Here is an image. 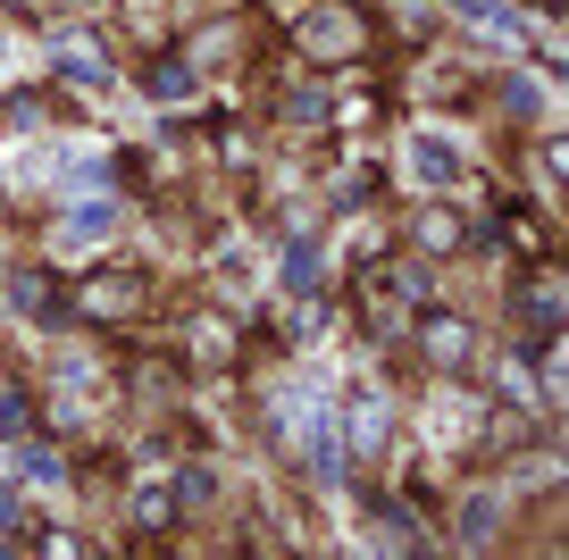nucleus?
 <instances>
[{
    "instance_id": "1",
    "label": "nucleus",
    "mask_w": 569,
    "mask_h": 560,
    "mask_svg": "<svg viewBox=\"0 0 569 560\" xmlns=\"http://www.w3.org/2000/svg\"><path fill=\"white\" fill-rule=\"evenodd\" d=\"M410 176H419L427 193H436V184H452V176H461V151H452L436 126H419V134H410Z\"/></svg>"
},
{
    "instance_id": "2",
    "label": "nucleus",
    "mask_w": 569,
    "mask_h": 560,
    "mask_svg": "<svg viewBox=\"0 0 569 560\" xmlns=\"http://www.w3.org/2000/svg\"><path fill=\"white\" fill-rule=\"evenodd\" d=\"M51 68L68 76V84H109V59H101V42H92V34L51 42Z\"/></svg>"
},
{
    "instance_id": "3",
    "label": "nucleus",
    "mask_w": 569,
    "mask_h": 560,
    "mask_svg": "<svg viewBox=\"0 0 569 560\" xmlns=\"http://www.w3.org/2000/svg\"><path fill=\"white\" fill-rule=\"evenodd\" d=\"M360 42V26L343 18V9H319V18H302V51H319V59H343Z\"/></svg>"
},
{
    "instance_id": "4",
    "label": "nucleus",
    "mask_w": 569,
    "mask_h": 560,
    "mask_svg": "<svg viewBox=\"0 0 569 560\" xmlns=\"http://www.w3.org/2000/svg\"><path fill=\"white\" fill-rule=\"evenodd\" d=\"M76 301H84L92 318H118V310H134V301H142V277H92Z\"/></svg>"
},
{
    "instance_id": "5",
    "label": "nucleus",
    "mask_w": 569,
    "mask_h": 560,
    "mask_svg": "<svg viewBox=\"0 0 569 560\" xmlns=\"http://www.w3.org/2000/svg\"><path fill=\"white\" fill-rule=\"evenodd\" d=\"M18 310H26V318H42V327H59V318H68V301H59V284H51V277H34V268H26V277H18Z\"/></svg>"
},
{
    "instance_id": "6",
    "label": "nucleus",
    "mask_w": 569,
    "mask_h": 560,
    "mask_svg": "<svg viewBox=\"0 0 569 560\" xmlns=\"http://www.w3.org/2000/svg\"><path fill=\"white\" fill-rule=\"evenodd\" d=\"M427 427H436V436H445V443H469V436H478V410H469L461 393H436V410H427Z\"/></svg>"
},
{
    "instance_id": "7",
    "label": "nucleus",
    "mask_w": 569,
    "mask_h": 560,
    "mask_svg": "<svg viewBox=\"0 0 569 560\" xmlns=\"http://www.w3.org/2000/svg\"><path fill=\"white\" fill-rule=\"evenodd\" d=\"M519 318H536V334H552V327H561V284H552V277L519 284Z\"/></svg>"
},
{
    "instance_id": "8",
    "label": "nucleus",
    "mask_w": 569,
    "mask_h": 560,
    "mask_svg": "<svg viewBox=\"0 0 569 560\" xmlns=\"http://www.w3.org/2000/svg\"><path fill=\"white\" fill-rule=\"evenodd\" d=\"M502 536V493H469L461 510V543H495Z\"/></svg>"
},
{
    "instance_id": "9",
    "label": "nucleus",
    "mask_w": 569,
    "mask_h": 560,
    "mask_svg": "<svg viewBox=\"0 0 569 560\" xmlns=\"http://www.w3.org/2000/svg\"><path fill=\"white\" fill-rule=\"evenodd\" d=\"M469 26H486V34H502V42H519V9L511 0H452Z\"/></svg>"
},
{
    "instance_id": "10",
    "label": "nucleus",
    "mask_w": 569,
    "mask_h": 560,
    "mask_svg": "<svg viewBox=\"0 0 569 560\" xmlns=\"http://www.w3.org/2000/svg\"><path fill=\"white\" fill-rule=\"evenodd\" d=\"M427 351H436L445 368H461L469 360V327H461V318H427Z\"/></svg>"
},
{
    "instance_id": "11",
    "label": "nucleus",
    "mask_w": 569,
    "mask_h": 560,
    "mask_svg": "<svg viewBox=\"0 0 569 560\" xmlns=\"http://www.w3.org/2000/svg\"><path fill=\"white\" fill-rule=\"evenodd\" d=\"M168 519H177V486H142L134 493V527H142V536H160Z\"/></svg>"
},
{
    "instance_id": "12",
    "label": "nucleus",
    "mask_w": 569,
    "mask_h": 560,
    "mask_svg": "<svg viewBox=\"0 0 569 560\" xmlns=\"http://www.w3.org/2000/svg\"><path fill=\"white\" fill-rule=\"evenodd\" d=\"M319 277H327V251L319 243H284V284H293V293H310Z\"/></svg>"
},
{
    "instance_id": "13",
    "label": "nucleus",
    "mask_w": 569,
    "mask_h": 560,
    "mask_svg": "<svg viewBox=\"0 0 569 560\" xmlns=\"http://www.w3.org/2000/svg\"><path fill=\"white\" fill-rule=\"evenodd\" d=\"M18 477H26V486H59L68 469H59V452H51V443H18Z\"/></svg>"
},
{
    "instance_id": "14",
    "label": "nucleus",
    "mask_w": 569,
    "mask_h": 560,
    "mask_svg": "<svg viewBox=\"0 0 569 560\" xmlns=\"http://www.w3.org/2000/svg\"><path fill=\"white\" fill-rule=\"evenodd\" d=\"M109 227H118V210H109V201H92V210H76V218H68V243H101Z\"/></svg>"
},
{
    "instance_id": "15",
    "label": "nucleus",
    "mask_w": 569,
    "mask_h": 560,
    "mask_svg": "<svg viewBox=\"0 0 569 560\" xmlns=\"http://www.w3.org/2000/svg\"><path fill=\"white\" fill-rule=\"evenodd\" d=\"M419 243L427 251H452V243H461V218H452V210H427L419 218Z\"/></svg>"
},
{
    "instance_id": "16",
    "label": "nucleus",
    "mask_w": 569,
    "mask_h": 560,
    "mask_svg": "<svg viewBox=\"0 0 569 560\" xmlns=\"http://www.w3.org/2000/svg\"><path fill=\"white\" fill-rule=\"evenodd\" d=\"M151 92H160V101H184V92H193V68H184V59H160V68H151Z\"/></svg>"
},
{
    "instance_id": "17",
    "label": "nucleus",
    "mask_w": 569,
    "mask_h": 560,
    "mask_svg": "<svg viewBox=\"0 0 569 560\" xmlns=\"http://www.w3.org/2000/svg\"><path fill=\"white\" fill-rule=\"evenodd\" d=\"M377 436H386V402H352V443L369 452Z\"/></svg>"
},
{
    "instance_id": "18",
    "label": "nucleus",
    "mask_w": 569,
    "mask_h": 560,
    "mask_svg": "<svg viewBox=\"0 0 569 560\" xmlns=\"http://www.w3.org/2000/svg\"><path fill=\"white\" fill-rule=\"evenodd\" d=\"M26 436V402H18V393H0V443H18Z\"/></svg>"
},
{
    "instance_id": "19",
    "label": "nucleus",
    "mask_w": 569,
    "mask_h": 560,
    "mask_svg": "<svg viewBox=\"0 0 569 560\" xmlns=\"http://www.w3.org/2000/svg\"><path fill=\"white\" fill-rule=\"evenodd\" d=\"M0 527H18V493L9 486H0Z\"/></svg>"
}]
</instances>
